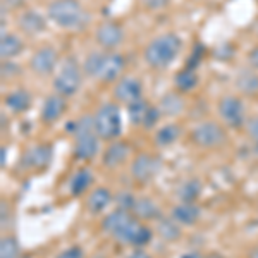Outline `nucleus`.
Masks as SVG:
<instances>
[{
  "instance_id": "1",
  "label": "nucleus",
  "mask_w": 258,
  "mask_h": 258,
  "mask_svg": "<svg viewBox=\"0 0 258 258\" xmlns=\"http://www.w3.org/2000/svg\"><path fill=\"white\" fill-rule=\"evenodd\" d=\"M102 229L110 238L133 248H145L153 239L152 229L136 219L131 212L122 209H115L107 214L102 220Z\"/></svg>"
},
{
  "instance_id": "2",
  "label": "nucleus",
  "mask_w": 258,
  "mask_h": 258,
  "mask_svg": "<svg viewBox=\"0 0 258 258\" xmlns=\"http://www.w3.org/2000/svg\"><path fill=\"white\" fill-rule=\"evenodd\" d=\"M126 69V57L117 50H95L83 62L85 76L100 83H114L122 78Z\"/></svg>"
},
{
  "instance_id": "3",
  "label": "nucleus",
  "mask_w": 258,
  "mask_h": 258,
  "mask_svg": "<svg viewBox=\"0 0 258 258\" xmlns=\"http://www.w3.org/2000/svg\"><path fill=\"white\" fill-rule=\"evenodd\" d=\"M68 133L74 136V148L73 155L76 160H91L97 157L100 152V136L95 129V119L93 115H81L80 119L71 120L68 124Z\"/></svg>"
},
{
  "instance_id": "4",
  "label": "nucleus",
  "mask_w": 258,
  "mask_h": 258,
  "mask_svg": "<svg viewBox=\"0 0 258 258\" xmlns=\"http://www.w3.org/2000/svg\"><path fill=\"white\" fill-rule=\"evenodd\" d=\"M182 50V40L176 33H164L153 38L145 47V62L152 69H167L179 57Z\"/></svg>"
},
{
  "instance_id": "5",
  "label": "nucleus",
  "mask_w": 258,
  "mask_h": 258,
  "mask_svg": "<svg viewBox=\"0 0 258 258\" xmlns=\"http://www.w3.org/2000/svg\"><path fill=\"white\" fill-rule=\"evenodd\" d=\"M47 18L64 30H81L90 16L80 0H52L47 7Z\"/></svg>"
},
{
  "instance_id": "6",
  "label": "nucleus",
  "mask_w": 258,
  "mask_h": 258,
  "mask_svg": "<svg viewBox=\"0 0 258 258\" xmlns=\"http://www.w3.org/2000/svg\"><path fill=\"white\" fill-rule=\"evenodd\" d=\"M95 119V129L100 140L103 141H114L119 140L120 133H122V115L120 109L115 102H109L100 105L97 112L93 114Z\"/></svg>"
},
{
  "instance_id": "7",
  "label": "nucleus",
  "mask_w": 258,
  "mask_h": 258,
  "mask_svg": "<svg viewBox=\"0 0 258 258\" xmlns=\"http://www.w3.org/2000/svg\"><path fill=\"white\" fill-rule=\"evenodd\" d=\"M83 76H85L83 66L78 64L73 57H69V59L62 62L55 78H53V90H55V93H59L66 98L73 97L81 88Z\"/></svg>"
},
{
  "instance_id": "8",
  "label": "nucleus",
  "mask_w": 258,
  "mask_h": 258,
  "mask_svg": "<svg viewBox=\"0 0 258 258\" xmlns=\"http://www.w3.org/2000/svg\"><path fill=\"white\" fill-rule=\"evenodd\" d=\"M189 140L195 147L203 150H215L226 145L227 133L226 129L214 120H203L197 124L189 133Z\"/></svg>"
},
{
  "instance_id": "9",
  "label": "nucleus",
  "mask_w": 258,
  "mask_h": 258,
  "mask_svg": "<svg viewBox=\"0 0 258 258\" xmlns=\"http://www.w3.org/2000/svg\"><path fill=\"white\" fill-rule=\"evenodd\" d=\"M219 117L224 122V126L231 129H239L246 122V109H244L243 100L236 95H226L217 103Z\"/></svg>"
},
{
  "instance_id": "10",
  "label": "nucleus",
  "mask_w": 258,
  "mask_h": 258,
  "mask_svg": "<svg viewBox=\"0 0 258 258\" xmlns=\"http://www.w3.org/2000/svg\"><path fill=\"white\" fill-rule=\"evenodd\" d=\"M160 157L152 155V153H140L131 162V177L140 184H147L160 172Z\"/></svg>"
},
{
  "instance_id": "11",
  "label": "nucleus",
  "mask_w": 258,
  "mask_h": 258,
  "mask_svg": "<svg viewBox=\"0 0 258 258\" xmlns=\"http://www.w3.org/2000/svg\"><path fill=\"white\" fill-rule=\"evenodd\" d=\"M124 28L115 21H103L95 30V40L102 50H117L124 41Z\"/></svg>"
},
{
  "instance_id": "12",
  "label": "nucleus",
  "mask_w": 258,
  "mask_h": 258,
  "mask_svg": "<svg viewBox=\"0 0 258 258\" xmlns=\"http://www.w3.org/2000/svg\"><path fill=\"white\" fill-rule=\"evenodd\" d=\"M141 97H143V85L135 76H122L120 80L115 81L114 88H112V98H114L115 103L129 105L131 102Z\"/></svg>"
},
{
  "instance_id": "13",
  "label": "nucleus",
  "mask_w": 258,
  "mask_h": 258,
  "mask_svg": "<svg viewBox=\"0 0 258 258\" xmlns=\"http://www.w3.org/2000/svg\"><path fill=\"white\" fill-rule=\"evenodd\" d=\"M59 64V52L50 45H45L36 50L30 59V69L36 76H50Z\"/></svg>"
},
{
  "instance_id": "14",
  "label": "nucleus",
  "mask_w": 258,
  "mask_h": 258,
  "mask_svg": "<svg viewBox=\"0 0 258 258\" xmlns=\"http://www.w3.org/2000/svg\"><path fill=\"white\" fill-rule=\"evenodd\" d=\"M129 155H131V147L127 141L114 140L109 143V147L103 150L102 165L107 169H117L122 164H126Z\"/></svg>"
},
{
  "instance_id": "15",
  "label": "nucleus",
  "mask_w": 258,
  "mask_h": 258,
  "mask_svg": "<svg viewBox=\"0 0 258 258\" xmlns=\"http://www.w3.org/2000/svg\"><path fill=\"white\" fill-rule=\"evenodd\" d=\"M66 110H68L66 97H62L59 93L48 95V97L43 100V105H41L40 119L43 124H53L66 114Z\"/></svg>"
},
{
  "instance_id": "16",
  "label": "nucleus",
  "mask_w": 258,
  "mask_h": 258,
  "mask_svg": "<svg viewBox=\"0 0 258 258\" xmlns=\"http://www.w3.org/2000/svg\"><path fill=\"white\" fill-rule=\"evenodd\" d=\"M18 28L24 35L36 36L45 31V28H47V19L36 11H24V12H21L18 18Z\"/></svg>"
},
{
  "instance_id": "17",
  "label": "nucleus",
  "mask_w": 258,
  "mask_h": 258,
  "mask_svg": "<svg viewBox=\"0 0 258 258\" xmlns=\"http://www.w3.org/2000/svg\"><path fill=\"white\" fill-rule=\"evenodd\" d=\"M170 217H172L179 226H195L198 219L202 217V209L197 203H177L172 210H170Z\"/></svg>"
},
{
  "instance_id": "18",
  "label": "nucleus",
  "mask_w": 258,
  "mask_h": 258,
  "mask_svg": "<svg viewBox=\"0 0 258 258\" xmlns=\"http://www.w3.org/2000/svg\"><path fill=\"white\" fill-rule=\"evenodd\" d=\"M52 162V148L48 145H36V147H31L24 155V164L30 169H36V170H43L47 169Z\"/></svg>"
},
{
  "instance_id": "19",
  "label": "nucleus",
  "mask_w": 258,
  "mask_h": 258,
  "mask_svg": "<svg viewBox=\"0 0 258 258\" xmlns=\"http://www.w3.org/2000/svg\"><path fill=\"white\" fill-rule=\"evenodd\" d=\"M131 214L141 222H150V220H159L162 217V212L155 202L150 197H140L136 198L135 207H133Z\"/></svg>"
},
{
  "instance_id": "20",
  "label": "nucleus",
  "mask_w": 258,
  "mask_h": 258,
  "mask_svg": "<svg viewBox=\"0 0 258 258\" xmlns=\"http://www.w3.org/2000/svg\"><path fill=\"white\" fill-rule=\"evenodd\" d=\"M112 200H114V197H112L110 189L100 186V188H95L93 191H90L88 198H86V209H88L91 215H100L109 209Z\"/></svg>"
},
{
  "instance_id": "21",
  "label": "nucleus",
  "mask_w": 258,
  "mask_h": 258,
  "mask_svg": "<svg viewBox=\"0 0 258 258\" xmlns=\"http://www.w3.org/2000/svg\"><path fill=\"white\" fill-rule=\"evenodd\" d=\"M159 109L162 115H167V117H177L179 114H182V110L186 109L184 98H182L181 91H167L159 102Z\"/></svg>"
},
{
  "instance_id": "22",
  "label": "nucleus",
  "mask_w": 258,
  "mask_h": 258,
  "mask_svg": "<svg viewBox=\"0 0 258 258\" xmlns=\"http://www.w3.org/2000/svg\"><path fill=\"white\" fill-rule=\"evenodd\" d=\"M234 85L239 93L246 95V97H256L258 95V73L251 68L241 69L239 73L236 74Z\"/></svg>"
},
{
  "instance_id": "23",
  "label": "nucleus",
  "mask_w": 258,
  "mask_h": 258,
  "mask_svg": "<svg viewBox=\"0 0 258 258\" xmlns=\"http://www.w3.org/2000/svg\"><path fill=\"white\" fill-rule=\"evenodd\" d=\"M31 102H33L31 93L24 88H18V90L11 91V93H7L6 97H4V103H6V107L14 112V114H24V112L31 107Z\"/></svg>"
},
{
  "instance_id": "24",
  "label": "nucleus",
  "mask_w": 258,
  "mask_h": 258,
  "mask_svg": "<svg viewBox=\"0 0 258 258\" xmlns=\"http://www.w3.org/2000/svg\"><path fill=\"white\" fill-rule=\"evenodd\" d=\"M93 181H95V176H93V172H91V169L88 167L78 169L69 181L71 195H73V197H81V195H85L86 191L90 189V186L93 184Z\"/></svg>"
},
{
  "instance_id": "25",
  "label": "nucleus",
  "mask_w": 258,
  "mask_h": 258,
  "mask_svg": "<svg viewBox=\"0 0 258 258\" xmlns=\"http://www.w3.org/2000/svg\"><path fill=\"white\" fill-rule=\"evenodd\" d=\"M23 50H24V43L18 35L4 33L2 38H0V57H2L4 62L18 57L19 53H23Z\"/></svg>"
},
{
  "instance_id": "26",
  "label": "nucleus",
  "mask_w": 258,
  "mask_h": 258,
  "mask_svg": "<svg viewBox=\"0 0 258 258\" xmlns=\"http://www.w3.org/2000/svg\"><path fill=\"white\" fill-rule=\"evenodd\" d=\"M181 126L176 122H170V124H165L157 129L155 136H153V141L159 148H169L172 147L176 141L181 138Z\"/></svg>"
},
{
  "instance_id": "27",
  "label": "nucleus",
  "mask_w": 258,
  "mask_h": 258,
  "mask_svg": "<svg viewBox=\"0 0 258 258\" xmlns=\"http://www.w3.org/2000/svg\"><path fill=\"white\" fill-rule=\"evenodd\" d=\"M202 191H203L202 181L197 177H191V179H186L177 188V198H179V202H182V203H197Z\"/></svg>"
},
{
  "instance_id": "28",
  "label": "nucleus",
  "mask_w": 258,
  "mask_h": 258,
  "mask_svg": "<svg viewBox=\"0 0 258 258\" xmlns=\"http://www.w3.org/2000/svg\"><path fill=\"white\" fill-rule=\"evenodd\" d=\"M198 83H200V78H198L197 71L189 69V68H182L181 71H177L176 76H174V86H176V90L181 91V93H189V91H193L198 86Z\"/></svg>"
},
{
  "instance_id": "29",
  "label": "nucleus",
  "mask_w": 258,
  "mask_h": 258,
  "mask_svg": "<svg viewBox=\"0 0 258 258\" xmlns=\"http://www.w3.org/2000/svg\"><path fill=\"white\" fill-rule=\"evenodd\" d=\"M157 232L159 236L164 241H169V243H174L181 238L182 231H181V226L174 220L172 217H162L157 220Z\"/></svg>"
},
{
  "instance_id": "30",
  "label": "nucleus",
  "mask_w": 258,
  "mask_h": 258,
  "mask_svg": "<svg viewBox=\"0 0 258 258\" xmlns=\"http://www.w3.org/2000/svg\"><path fill=\"white\" fill-rule=\"evenodd\" d=\"M150 105H152V103L143 97L135 100V102H131L129 105H126L129 122H131L133 126H141L145 120V115H147V112L150 109Z\"/></svg>"
},
{
  "instance_id": "31",
  "label": "nucleus",
  "mask_w": 258,
  "mask_h": 258,
  "mask_svg": "<svg viewBox=\"0 0 258 258\" xmlns=\"http://www.w3.org/2000/svg\"><path fill=\"white\" fill-rule=\"evenodd\" d=\"M0 258H21V246L16 236H2V239H0Z\"/></svg>"
},
{
  "instance_id": "32",
  "label": "nucleus",
  "mask_w": 258,
  "mask_h": 258,
  "mask_svg": "<svg viewBox=\"0 0 258 258\" xmlns=\"http://www.w3.org/2000/svg\"><path fill=\"white\" fill-rule=\"evenodd\" d=\"M203 57H205V47H203L202 43H197L193 47V52H191V55L188 57V62H186L184 68H189V69L197 71L198 66L202 64Z\"/></svg>"
},
{
  "instance_id": "33",
  "label": "nucleus",
  "mask_w": 258,
  "mask_h": 258,
  "mask_svg": "<svg viewBox=\"0 0 258 258\" xmlns=\"http://www.w3.org/2000/svg\"><path fill=\"white\" fill-rule=\"evenodd\" d=\"M162 117V112L159 107H155V105H150V109L147 112V115H145V120H143V124H141V127H145V129H153L159 124V120Z\"/></svg>"
},
{
  "instance_id": "34",
  "label": "nucleus",
  "mask_w": 258,
  "mask_h": 258,
  "mask_svg": "<svg viewBox=\"0 0 258 258\" xmlns=\"http://www.w3.org/2000/svg\"><path fill=\"white\" fill-rule=\"evenodd\" d=\"M114 200H115V203H117V209L131 212L133 207H135L136 197L131 193H127V191H122V193H119L117 197H114Z\"/></svg>"
},
{
  "instance_id": "35",
  "label": "nucleus",
  "mask_w": 258,
  "mask_h": 258,
  "mask_svg": "<svg viewBox=\"0 0 258 258\" xmlns=\"http://www.w3.org/2000/svg\"><path fill=\"white\" fill-rule=\"evenodd\" d=\"M246 135H248V138L251 140L255 150L258 152V115L253 119H249L246 122Z\"/></svg>"
},
{
  "instance_id": "36",
  "label": "nucleus",
  "mask_w": 258,
  "mask_h": 258,
  "mask_svg": "<svg viewBox=\"0 0 258 258\" xmlns=\"http://www.w3.org/2000/svg\"><path fill=\"white\" fill-rule=\"evenodd\" d=\"M141 7L147 11H162L170 4V0H140Z\"/></svg>"
},
{
  "instance_id": "37",
  "label": "nucleus",
  "mask_w": 258,
  "mask_h": 258,
  "mask_svg": "<svg viewBox=\"0 0 258 258\" xmlns=\"http://www.w3.org/2000/svg\"><path fill=\"white\" fill-rule=\"evenodd\" d=\"M55 258H85V251H83L81 246H78V244H73V246L62 249V251Z\"/></svg>"
},
{
  "instance_id": "38",
  "label": "nucleus",
  "mask_w": 258,
  "mask_h": 258,
  "mask_svg": "<svg viewBox=\"0 0 258 258\" xmlns=\"http://www.w3.org/2000/svg\"><path fill=\"white\" fill-rule=\"evenodd\" d=\"M248 66L251 69L258 71V47H253L248 52Z\"/></svg>"
},
{
  "instance_id": "39",
  "label": "nucleus",
  "mask_w": 258,
  "mask_h": 258,
  "mask_svg": "<svg viewBox=\"0 0 258 258\" xmlns=\"http://www.w3.org/2000/svg\"><path fill=\"white\" fill-rule=\"evenodd\" d=\"M126 258H152V255L145 251V248H135V251L129 253Z\"/></svg>"
},
{
  "instance_id": "40",
  "label": "nucleus",
  "mask_w": 258,
  "mask_h": 258,
  "mask_svg": "<svg viewBox=\"0 0 258 258\" xmlns=\"http://www.w3.org/2000/svg\"><path fill=\"white\" fill-rule=\"evenodd\" d=\"M4 9L6 7H11V9H19V7H23L24 0H4Z\"/></svg>"
},
{
  "instance_id": "41",
  "label": "nucleus",
  "mask_w": 258,
  "mask_h": 258,
  "mask_svg": "<svg viewBox=\"0 0 258 258\" xmlns=\"http://www.w3.org/2000/svg\"><path fill=\"white\" fill-rule=\"evenodd\" d=\"M179 258H207V256L200 251H186V253H182Z\"/></svg>"
},
{
  "instance_id": "42",
  "label": "nucleus",
  "mask_w": 258,
  "mask_h": 258,
  "mask_svg": "<svg viewBox=\"0 0 258 258\" xmlns=\"http://www.w3.org/2000/svg\"><path fill=\"white\" fill-rule=\"evenodd\" d=\"M0 153H2V159H0V165H2V167H6V164H7V148L6 147H2V150H0Z\"/></svg>"
},
{
  "instance_id": "43",
  "label": "nucleus",
  "mask_w": 258,
  "mask_h": 258,
  "mask_svg": "<svg viewBox=\"0 0 258 258\" xmlns=\"http://www.w3.org/2000/svg\"><path fill=\"white\" fill-rule=\"evenodd\" d=\"M248 258H258V243H256L255 246H253L251 249H249Z\"/></svg>"
}]
</instances>
